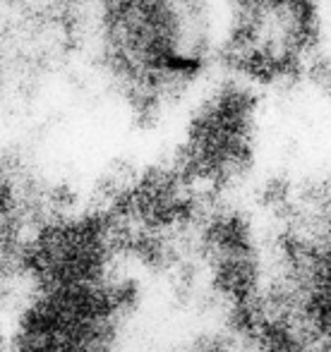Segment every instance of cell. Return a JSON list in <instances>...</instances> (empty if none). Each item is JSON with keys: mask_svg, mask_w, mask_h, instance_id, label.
I'll use <instances>...</instances> for the list:
<instances>
[{"mask_svg": "<svg viewBox=\"0 0 331 352\" xmlns=\"http://www.w3.org/2000/svg\"><path fill=\"white\" fill-rule=\"evenodd\" d=\"M5 252H8V245H5L3 223H0V278H3V274H5Z\"/></svg>", "mask_w": 331, "mask_h": 352, "instance_id": "obj_1", "label": "cell"}]
</instances>
